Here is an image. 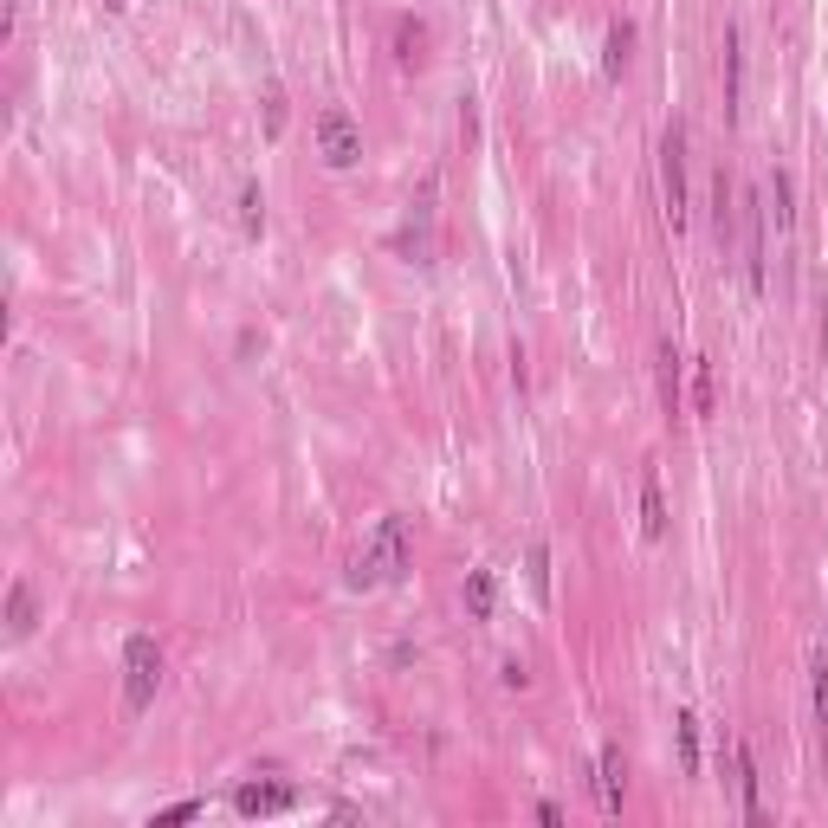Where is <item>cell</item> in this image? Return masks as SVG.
I'll list each match as a JSON object with an SVG mask.
<instances>
[{
  "label": "cell",
  "mask_w": 828,
  "mask_h": 828,
  "mask_svg": "<svg viewBox=\"0 0 828 828\" xmlns=\"http://www.w3.org/2000/svg\"><path fill=\"white\" fill-rule=\"evenodd\" d=\"M809 693H816V719L828 725V660H822V647L809 654Z\"/></svg>",
  "instance_id": "obj_22"
},
{
  "label": "cell",
  "mask_w": 828,
  "mask_h": 828,
  "mask_svg": "<svg viewBox=\"0 0 828 828\" xmlns=\"http://www.w3.org/2000/svg\"><path fill=\"white\" fill-rule=\"evenodd\" d=\"M460 602H466V615H473V621H492V609H499V576H492V570H466Z\"/></svg>",
  "instance_id": "obj_10"
},
{
  "label": "cell",
  "mask_w": 828,
  "mask_h": 828,
  "mask_svg": "<svg viewBox=\"0 0 828 828\" xmlns=\"http://www.w3.org/2000/svg\"><path fill=\"white\" fill-rule=\"evenodd\" d=\"M693 408L712 414V369H706V363H699V382H693Z\"/></svg>",
  "instance_id": "obj_24"
},
{
  "label": "cell",
  "mask_w": 828,
  "mask_h": 828,
  "mask_svg": "<svg viewBox=\"0 0 828 828\" xmlns=\"http://www.w3.org/2000/svg\"><path fill=\"white\" fill-rule=\"evenodd\" d=\"M712 220H719V240H731V220H738V207H731V182L719 169V182H712Z\"/></svg>",
  "instance_id": "obj_19"
},
{
  "label": "cell",
  "mask_w": 828,
  "mask_h": 828,
  "mask_svg": "<svg viewBox=\"0 0 828 828\" xmlns=\"http://www.w3.org/2000/svg\"><path fill=\"white\" fill-rule=\"evenodd\" d=\"M628 59H634V26H628V20H615V26H609V52H602L609 78H621V72H628Z\"/></svg>",
  "instance_id": "obj_15"
},
{
  "label": "cell",
  "mask_w": 828,
  "mask_h": 828,
  "mask_svg": "<svg viewBox=\"0 0 828 828\" xmlns=\"http://www.w3.org/2000/svg\"><path fill=\"white\" fill-rule=\"evenodd\" d=\"M744 104V46H738V26H725V117H738Z\"/></svg>",
  "instance_id": "obj_11"
},
{
  "label": "cell",
  "mask_w": 828,
  "mask_h": 828,
  "mask_svg": "<svg viewBox=\"0 0 828 828\" xmlns=\"http://www.w3.org/2000/svg\"><path fill=\"white\" fill-rule=\"evenodd\" d=\"M673 725H680V757H686V777H699V719H693V712H680Z\"/></svg>",
  "instance_id": "obj_21"
},
{
  "label": "cell",
  "mask_w": 828,
  "mask_h": 828,
  "mask_svg": "<svg viewBox=\"0 0 828 828\" xmlns=\"http://www.w3.org/2000/svg\"><path fill=\"white\" fill-rule=\"evenodd\" d=\"M621 790H628V757H621V744H602L596 757V796L609 816H621Z\"/></svg>",
  "instance_id": "obj_6"
},
{
  "label": "cell",
  "mask_w": 828,
  "mask_h": 828,
  "mask_svg": "<svg viewBox=\"0 0 828 828\" xmlns=\"http://www.w3.org/2000/svg\"><path fill=\"white\" fill-rule=\"evenodd\" d=\"M156 686H162V647L156 634H130L123 641V712H149L156 706Z\"/></svg>",
  "instance_id": "obj_2"
},
{
  "label": "cell",
  "mask_w": 828,
  "mask_h": 828,
  "mask_svg": "<svg viewBox=\"0 0 828 828\" xmlns=\"http://www.w3.org/2000/svg\"><path fill=\"white\" fill-rule=\"evenodd\" d=\"M292 803H298L292 783H246V790L233 796V809H240V816H285Z\"/></svg>",
  "instance_id": "obj_5"
},
{
  "label": "cell",
  "mask_w": 828,
  "mask_h": 828,
  "mask_svg": "<svg viewBox=\"0 0 828 828\" xmlns=\"http://www.w3.org/2000/svg\"><path fill=\"white\" fill-rule=\"evenodd\" d=\"M188 816H201V803H175V809H162L156 828H175V822H188Z\"/></svg>",
  "instance_id": "obj_25"
},
{
  "label": "cell",
  "mask_w": 828,
  "mask_h": 828,
  "mask_svg": "<svg viewBox=\"0 0 828 828\" xmlns=\"http://www.w3.org/2000/svg\"><path fill=\"white\" fill-rule=\"evenodd\" d=\"M641 531L647 537H667V499H660V473H654V466L641 473Z\"/></svg>",
  "instance_id": "obj_13"
},
{
  "label": "cell",
  "mask_w": 828,
  "mask_h": 828,
  "mask_svg": "<svg viewBox=\"0 0 828 828\" xmlns=\"http://www.w3.org/2000/svg\"><path fill=\"white\" fill-rule=\"evenodd\" d=\"M421 46H427V26H421V20H402V26H395V59H402L408 72H414V65L427 59Z\"/></svg>",
  "instance_id": "obj_16"
},
{
  "label": "cell",
  "mask_w": 828,
  "mask_h": 828,
  "mask_svg": "<svg viewBox=\"0 0 828 828\" xmlns=\"http://www.w3.org/2000/svg\"><path fill=\"white\" fill-rule=\"evenodd\" d=\"M731 777H738L744 822H764V803H757V764H751V744H731Z\"/></svg>",
  "instance_id": "obj_9"
},
{
  "label": "cell",
  "mask_w": 828,
  "mask_h": 828,
  "mask_svg": "<svg viewBox=\"0 0 828 828\" xmlns=\"http://www.w3.org/2000/svg\"><path fill=\"white\" fill-rule=\"evenodd\" d=\"M414 563V531L408 518H382L376 531L363 537V550L350 557V589H382V583H402Z\"/></svg>",
  "instance_id": "obj_1"
},
{
  "label": "cell",
  "mask_w": 828,
  "mask_h": 828,
  "mask_svg": "<svg viewBox=\"0 0 828 828\" xmlns=\"http://www.w3.org/2000/svg\"><path fill=\"white\" fill-rule=\"evenodd\" d=\"M434 201H440V175H421V188L408 201V227H434Z\"/></svg>",
  "instance_id": "obj_18"
},
{
  "label": "cell",
  "mask_w": 828,
  "mask_h": 828,
  "mask_svg": "<svg viewBox=\"0 0 828 828\" xmlns=\"http://www.w3.org/2000/svg\"><path fill=\"white\" fill-rule=\"evenodd\" d=\"M524 576H531V596L550 602V544L544 537H531V550H524Z\"/></svg>",
  "instance_id": "obj_14"
},
{
  "label": "cell",
  "mask_w": 828,
  "mask_h": 828,
  "mask_svg": "<svg viewBox=\"0 0 828 828\" xmlns=\"http://www.w3.org/2000/svg\"><path fill=\"white\" fill-rule=\"evenodd\" d=\"M317 156L330 169H356L363 162V130H356L350 110H317Z\"/></svg>",
  "instance_id": "obj_3"
},
{
  "label": "cell",
  "mask_w": 828,
  "mask_h": 828,
  "mask_svg": "<svg viewBox=\"0 0 828 828\" xmlns=\"http://www.w3.org/2000/svg\"><path fill=\"white\" fill-rule=\"evenodd\" d=\"M764 188H770V201H777V207H770V214H777V227L790 233V227H796V207H790V201H796V188H790V175L770 169V182H764Z\"/></svg>",
  "instance_id": "obj_17"
},
{
  "label": "cell",
  "mask_w": 828,
  "mask_h": 828,
  "mask_svg": "<svg viewBox=\"0 0 828 828\" xmlns=\"http://www.w3.org/2000/svg\"><path fill=\"white\" fill-rule=\"evenodd\" d=\"M660 201H667V227H686V136L667 130L660 136Z\"/></svg>",
  "instance_id": "obj_4"
},
{
  "label": "cell",
  "mask_w": 828,
  "mask_h": 828,
  "mask_svg": "<svg viewBox=\"0 0 828 828\" xmlns=\"http://www.w3.org/2000/svg\"><path fill=\"white\" fill-rule=\"evenodd\" d=\"M499 680H505V686H531V667H524V660H505Z\"/></svg>",
  "instance_id": "obj_26"
},
{
  "label": "cell",
  "mask_w": 828,
  "mask_h": 828,
  "mask_svg": "<svg viewBox=\"0 0 828 828\" xmlns=\"http://www.w3.org/2000/svg\"><path fill=\"white\" fill-rule=\"evenodd\" d=\"M266 136H272V143L285 136V91L279 85H266Z\"/></svg>",
  "instance_id": "obj_23"
},
{
  "label": "cell",
  "mask_w": 828,
  "mask_h": 828,
  "mask_svg": "<svg viewBox=\"0 0 828 828\" xmlns=\"http://www.w3.org/2000/svg\"><path fill=\"white\" fill-rule=\"evenodd\" d=\"M654 363H660V408L680 414V350H673V337L654 343Z\"/></svg>",
  "instance_id": "obj_12"
},
{
  "label": "cell",
  "mask_w": 828,
  "mask_h": 828,
  "mask_svg": "<svg viewBox=\"0 0 828 828\" xmlns=\"http://www.w3.org/2000/svg\"><path fill=\"white\" fill-rule=\"evenodd\" d=\"M33 628H39V596H33V583H13L7 589V641H26Z\"/></svg>",
  "instance_id": "obj_8"
},
{
  "label": "cell",
  "mask_w": 828,
  "mask_h": 828,
  "mask_svg": "<svg viewBox=\"0 0 828 828\" xmlns=\"http://www.w3.org/2000/svg\"><path fill=\"white\" fill-rule=\"evenodd\" d=\"M822 363H828V305H822Z\"/></svg>",
  "instance_id": "obj_27"
},
{
  "label": "cell",
  "mask_w": 828,
  "mask_h": 828,
  "mask_svg": "<svg viewBox=\"0 0 828 828\" xmlns=\"http://www.w3.org/2000/svg\"><path fill=\"white\" fill-rule=\"evenodd\" d=\"M240 227H246V233L266 227V195H259V182H246V188H240Z\"/></svg>",
  "instance_id": "obj_20"
},
{
  "label": "cell",
  "mask_w": 828,
  "mask_h": 828,
  "mask_svg": "<svg viewBox=\"0 0 828 828\" xmlns=\"http://www.w3.org/2000/svg\"><path fill=\"white\" fill-rule=\"evenodd\" d=\"M123 7H130V0H104V13H123Z\"/></svg>",
  "instance_id": "obj_28"
},
{
  "label": "cell",
  "mask_w": 828,
  "mask_h": 828,
  "mask_svg": "<svg viewBox=\"0 0 828 828\" xmlns=\"http://www.w3.org/2000/svg\"><path fill=\"white\" fill-rule=\"evenodd\" d=\"M744 272H751V292H764V207L744 201Z\"/></svg>",
  "instance_id": "obj_7"
}]
</instances>
